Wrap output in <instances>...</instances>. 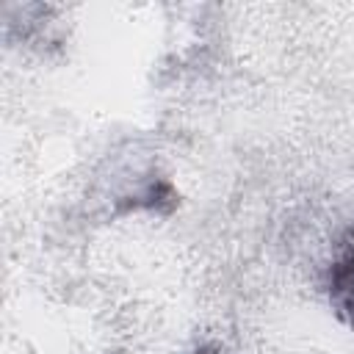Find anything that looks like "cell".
Listing matches in <instances>:
<instances>
[{
    "mask_svg": "<svg viewBox=\"0 0 354 354\" xmlns=\"http://www.w3.org/2000/svg\"><path fill=\"white\" fill-rule=\"evenodd\" d=\"M194 354H216L213 348H199V351H194Z\"/></svg>",
    "mask_w": 354,
    "mask_h": 354,
    "instance_id": "6da1fadb",
    "label": "cell"
}]
</instances>
